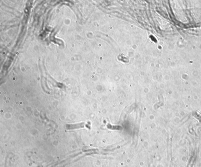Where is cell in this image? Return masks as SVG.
Returning a JSON list of instances; mask_svg holds the SVG:
<instances>
[{
  "label": "cell",
  "instance_id": "6da1fadb",
  "mask_svg": "<svg viewBox=\"0 0 201 167\" xmlns=\"http://www.w3.org/2000/svg\"><path fill=\"white\" fill-rule=\"evenodd\" d=\"M83 126V123L77 124H72V125H66V129L68 130H72V129H76L82 127Z\"/></svg>",
  "mask_w": 201,
  "mask_h": 167
}]
</instances>
